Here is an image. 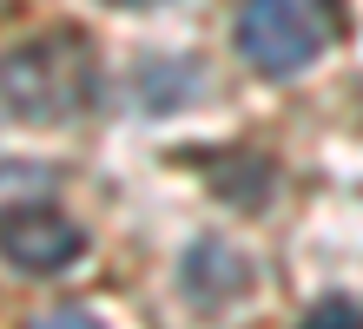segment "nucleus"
Masks as SVG:
<instances>
[{
    "mask_svg": "<svg viewBox=\"0 0 363 329\" xmlns=\"http://www.w3.org/2000/svg\"><path fill=\"white\" fill-rule=\"evenodd\" d=\"M99 93V53L79 27L33 33L0 53V99L7 112L47 125V119H79Z\"/></svg>",
    "mask_w": 363,
    "mask_h": 329,
    "instance_id": "1",
    "label": "nucleus"
},
{
    "mask_svg": "<svg viewBox=\"0 0 363 329\" xmlns=\"http://www.w3.org/2000/svg\"><path fill=\"white\" fill-rule=\"evenodd\" d=\"M344 33L337 0H245L238 7V53L264 79H297L311 59H324Z\"/></svg>",
    "mask_w": 363,
    "mask_h": 329,
    "instance_id": "2",
    "label": "nucleus"
},
{
    "mask_svg": "<svg viewBox=\"0 0 363 329\" xmlns=\"http://www.w3.org/2000/svg\"><path fill=\"white\" fill-rule=\"evenodd\" d=\"M86 250V231L73 217H60L47 204H13L0 211V257L27 277H47V270H67V263Z\"/></svg>",
    "mask_w": 363,
    "mask_h": 329,
    "instance_id": "3",
    "label": "nucleus"
},
{
    "mask_svg": "<svg viewBox=\"0 0 363 329\" xmlns=\"http://www.w3.org/2000/svg\"><path fill=\"white\" fill-rule=\"evenodd\" d=\"M304 323H317V329H357V323H363V303H350V296H324V303H311Z\"/></svg>",
    "mask_w": 363,
    "mask_h": 329,
    "instance_id": "4",
    "label": "nucleus"
},
{
    "mask_svg": "<svg viewBox=\"0 0 363 329\" xmlns=\"http://www.w3.org/2000/svg\"><path fill=\"white\" fill-rule=\"evenodd\" d=\"M13 191H53V171H40V165H7V171H0V204H7Z\"/></svg>",
    "mask_w": 363,
    "mask_h": 329,
    "instance_id": "5",
    "label": "nucleus"
},
{
    "mask_svg": "<svg viewBox=\"0 0 363 329\" xmlns=\"http://www.w3.org/2000/svg\"><path fill=\"white\" fill-rule=\"evenodd\" d=\"M113 7H152V0H113Z\"/></svg>",
    "mask_w": 363,
    "mask_h": 329,
    "instance_id": "6",
    "label": "nucleus"
}]
</instances>
